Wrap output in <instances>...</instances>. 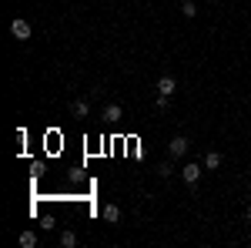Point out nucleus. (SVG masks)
Instances as JSON below:
<instances>
[{
    "instance_id": "obj_1",
    "label": "nucleus",
    "mask_w": 251,
    "mask_h": 248,
    "mask_svg": "<svg viewBox=\"0 0 251 248\" xmlns=\"http://www.w3.org/2000/svg\"><path fill=\"white\" fill-rule=\"evenodd\" d=\"M188 148H191V141L184 134H177V138H171V144H168V154L171 158H181V154H188Z\"/></svg>"
},
{
    "instance_id": "obj_2",
    "label": "nucleus",
    "mask_w": 251,
    "mask_h": 248,
    "mask_svg": "<svg viewBox=\"0 0 251 248\" xmlns=\"http://www.w3.org/2000/svg\"><path fill=\"white\" fill-rule=\"evenodd\" d=\"M154 91H157V94H164V97H171L174 91H177V81H174L171 74H164V77H161V81L154 84Z\"/></svg>"
},
{
    "instance_id": "obj_3",
    "label": "nucleus",
    "mask_w": 251,
    "mask_h": 248,
    "mask_svg": "<svg viewBox=\"0 0 251 248\" xmlns=\"http://www.w3.org/2000/svg\"><path fill=\"white\" fill-rule=\"evenodd\" d=\"M10 34H14L17 40H30V24H27L24 17H17L14 24H10Z\"/></svg>"
},
{
    "instance_id": "obj_4",
    "label": "nucleus",
    "mask_w": 251,
    "mask_h": 248,
    "mask_svg": "<svg viewBox=\"0 0 251 248\" xmlns=\"http://www.w3.org/2000/svg\"><path fill=\"white\" fill-rule=\"evenodd\" d=\"M201 174H204V165H184V168H181V178H184V181H188V185H194V181H198V178H201Z\"/></svg>"
},
{
    "instance_id": "obj_5",
    "label": "nucleus",
    "mask_w": 251,
    "mask_h": 248,
    "mask_svg": "<svg viewBox=\"0 0 251 248\" xmlns=\"http://www.w3.org/2000/svg\"><path fill=\"white\" fill-rule=\"evenodd\" d=\"M87 111H91V104H87L84 97H77V101H71V114H74V117H87Z\"/></svg>"
},
{
    "instance_id": "obj_6",
    "label": "nucleus",
    "mask_w": 251,
    "mask_h": 248,
    "mask_svg": "<svg viewBox=\"0 0 251 248\" xmlns=\"http://www.w3.org/2000/svg\"><path fill=\"white\" fill-rule=\"evenodd\" d=\"M104 121H107V124H117V121H121V104H107V108H104Z\"/></svg>"
},
{
    "instance_id": "obj_7",
    "label": "nucleus",
    "mask_w": 251,
    "mask_h": 248,
    "mask_svg": "<svg viewBox=\"0 0 251 248\" xmlns=\"http://www.w3.org/2000/svg\"><path fill=\"white\" fill-rule=\"evenodd\" d=\"M201 165H204V171H214V168H221V154H218V151H208Z\"/></svg>"
},
{
    "instance_id": "obj_8",
    "label": "nucleus",
    "mask_w": 251,
    "mask_h": 248,
    "mask_svg": "<svg viewBox=\"0 0 251 248\" xmlns=\"http://www.w3.org/2000/svg\"><path fill=\"white\" fill-rule=\"evenodd\" d=\"M104 221H111V225L121 221V208H117V205H107V208H104Z\"/></svg>"
},
{
    "instance_id": "obj_9",
    "label": "nucleus",
    "mask_w": 251,
    "mask_h": 248,
    "mask_svg": "<svg viewBox=\"0 0 251 248\" xmlns=\"http://www.w3.org/2000/svg\"><path fill=\"white\" fill-rule=\"evenodd\" d=\"M20 245L34 248V245H37V235H34V231H20Z\"/></svg>"
},
{
    "instance_id": "obj_10",
    "label": "nucleus",
    "mask_w": 251,
    "mask_h": 248,
    "mask_svg": "<svg viewBox=\"0 0 251 248\" xmlns=\"http://www.w3.org/2000/svg\"><path fill=\"white\" fill-rule=\"evenodd\" d=\"M60 245H64V248H74V245H77V235H74V231H64V235H60Z\"/></svg>"
},
{
    "instance_id": "obj_11",
    "label": "nucleus",
    "mask_w": 251,
    "mask_h": 248,
    "mask_svg": "<svg viewBox=\"0 0 251 248\" xmlns=\"http://www.w3.org/2000/svg\"><path fill=\"white\" fill-rule=\"evenodd\" d=\"M181 14H184V17H194V14H198V3H194V0H184V3H181Z\"/></svg>"
},
{
    "instance_id": "obj_12",
    "label": "nucleus",
    "mask_w": 251,
    "mask_h": 248,
    "mask_svg": "<svg viewBox=\"0 0 251 248\" xmlns=\"http://www.w3.org/2000/svg\"><path fill=\"white\" fill-rule=\"evenodd\" d=\"M157 174H161V178H171V174H174L171 161H161V165H157Z\"/></svg>"
},
{
    "instance_id": "obj_13",
    "label": "nucleus",
    "mask_w": 251,
    "mask_h": 248,
    "mask_svg": "<svg viewBox=\"0 0 251 248\" xmlns=\"http://www.w3.org/2000/svg\"><path fill=\"white\" fill-rule=\"evenodd\" d=\"M248 221H251V208H248Z\"/></svg>"
}]
</instances>
